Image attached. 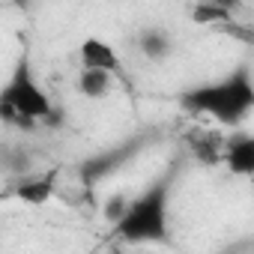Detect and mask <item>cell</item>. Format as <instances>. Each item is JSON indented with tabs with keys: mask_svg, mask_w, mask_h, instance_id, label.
<instances>
[{
	"mask_svg": "<svg viewBox=\"0 0 254 254\" xmlns=\"http://www.w3.org/2000/svg\"><path fill=\"white\" fill-rule=\"evenodd\" d=\"M191 18H194V24H215V21H227L230 9L221 3H200L191 9Z\"/></svg>",
	"mask_w": 254,
	"mask_h": 254,
	"instance_id": "cell-9",
	"label": "cell"
},
{
	"mask_svg": "<svg viewBox=\"0 0 254 254\" xmlns=\"http://www.w3.org/2000/svg\"><path fill=\"white\" fill-rule=\"evenodd\" d=\"M227 165L239 177L254 174V141L248 135H239V138H233L227 144Z\"/></svg>",
	"mask_w": 254,
	"mask_h": 254,
	"instance_id": "cell-6",
	"label": "cell"
},
{
	"mask_svg": "<svg viewBox=\"0 0 254 254\" xmlns=\"http://www.w3.org/2000/svg\"><path fill=\"white\" fill-rule=\"evenodd\" d=\"M78 54H81V66L84 69H96V72H108V75L123 72V63H120L117 51L105 39H99V36H87L81 42Z\"/></svg>",
	"mask_w": 254,
	"mask_h": 254,
	"instance_id": "cell-4",
	"label": "cell"
},
{
	"mask_svg": "<svg viewBox=\"0 0 254 254\" xmlns=\"http://www.w3.org/2000/svg\"><path fill=\"white\" fill-rule=\"evenodd\" d=\"M141 51H144L150 60H162V57H168V54H171V39H168V33L159 30V27L144 30V33H141Z\"/></svg>",
	"mask_w": 254,
	"mask_h": 254,
	"instance_id": "cell-8",
	"label": "cell"
},
{
	"mask_svg": "<svg viewBox=\"0 0 254 254\" xmlns=\"http://www.w3.org/2000/svg\"><path fill=\"white\" fill-rule=\"evenodd\" d=\"M51 114H54L51 99L33 81V75L27 69V60H21V66L15 69V75L9 78L3 93H0V120L30 126L33 120H48Z\"/></svg>",
	"mask_w": 254,
	"mask_h": 254,
	"instance_id": "cell-3",
	"label": "cell"
},
{
	"mask_svg": "<svg viewBox=\"0 0 254 254\" xmlns=\"http://www.w3.org/2000/svg\"><path fill=\"white\" fill-rule=\"evenodd\" d=\"M111 90V75L108 72H96V69H81L78 72V93L87 99H102Z\"/></svg>",
	"mask_w": 254,
	"mask_h": 254,
	"instance_id": "cell-7",
	"label": "cell"
},
{
	"mask_svg": "<svg viewBox=\"0 0 254 254\" xmlns=\"http://www.w3.org/2000/svg\"><path fill=\"white\" fill-rule=\"evenodd\" d=\"M126 206H129V197H126V194H111V197L105 200V206H102V215H105L111 224H117V221L123 218Z\"/></svg>",
	"mask_w": 254,
	"mask_h": 254,
	"instance_id": "cell-10",
	"label": "cell"
},
{
	"mask_svg": "<svg viewBox=\"0 0 254 254\" xmlns=\"http://www.w3.org/2000/svg\"><path fill=\"white\" fill-rule=\"evenodd\" d=\"M186 105L191 111L212 114L221 123H239L242 117H248V111L254 105V90H251L248 75L239 72V75H233L221 84H209V87H200V90L189 93Z\"/></svg>",
	"mask_w": 254,
	"mask_h": 254,
	"instance_id": "cell-2",
	"label": "cell"
},
{
	"mask_svg": "<svg viewBox=\"0 0 254 254\" xmlns=\"http://www.w3.org/2000/svg\"><path fill=\"white\" fill-rule=\"evenodd\" d=\"M57 180H60V168L36 174V177H30V180H24V183L15 186V197L24 200V203H30V206H42V203H48L57 194Z\"/></svg>",
	"mask_w": 254,
	"mask_h": 254,
	"instance_id": "cell-5",
	"label": "cell"
},
{
	"mask_svg": "<svg viewBox=\"0 0 254 254\" xmlns=\"http://www.w3.org/2000/svg\"><path fill=\"white\" fill-rule=\"evenodd\" d=\"M114 233L126 242H162L168 239V191L165 186L150 189L138 200H129Z\"/></svg>",
	"mask_w": 254,
	"mask_h": 254,
	"instance_id": "cell-1",
	"label": "cell"
}]
</instances>
